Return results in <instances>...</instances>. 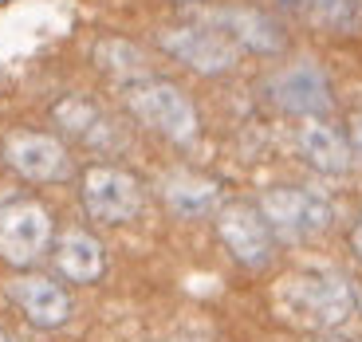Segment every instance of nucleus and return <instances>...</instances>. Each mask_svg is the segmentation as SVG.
<instances>
[{"instance_id": "nucleus-1", "label": "nucleus", "mask_w": 362, "mask_h": 342, "mask_svg": "<svg viewBox=\"0 0 362 342\" xmlns=\"http://www.w3.org/2000/svg\"><path fill=\"white\" fill-rule=\"evenodd\" d=\"M280 311L299 326L311 331H331L354 311V291L335 271H296L276 291Z\"/></svg>"}, {"instance_id": "nucleus-2", "label": "nucleus", "mask_w": 362, "mask_h": 342, "mask_svg": "<svg viewBox=\"0 0 362 342\" xmlns=\"http://www.w3.org/2000/svg\"><path fill=\"white\" fill-rule=\"evenodd\" d=\"M127 107L130 114L142 122V126L158 130L162 138L170 142H193L197 138V110L193 102L181 95L173 83H162V79H142V83H130L127 87Z\"/></svg>"}, {"instance_id": "nucleus-3", "label": "nucleus", "mask_w": 362, "mask_h": 342, "mask_svg": "<svg viewBox=\"0 0 362 342\" xmlns=\"http://www.w3.org/2000/svg\"><path fill=\"white\" fill-rule=\"evenodd\" d=\"M52 244V213L32 197L0 201V260L12 268H28Z\"/></svg>"}, {"instance_id": "nucleus-4", "label": "nucleus", "mask_w": 362, "mask_h": 342, "mask_svg": "<svg viewBox=\"0 0 362 342\" xmlns=\"http://www.w3.org/2000/svg\"><path fill=\"white\" fill-rule=\"evenodd\" d=\"M268 220V228L284 240H308L331 228L335 208L315 189H268L256 205Z\"/></svg>"}, {"instance_id": "nucleus-5", "label": "nucleus", "mask_w": 362, "mask_h": 342, "mask_svg": "<svg viewBox=\"0 0 362 342\" xmlns=\"http://www.w3.org/2000/svg\"><path fill=\"white\" fill-rule=\"evenodd\" d=\"M158 47L197 75H225L236 67L240 47L209 24H177L158 32Z\"/></svg>"}, {"instance_id": "nucleus-6", "label": "nucleus", "mask_w": 362, "mask_h": 342, "mask_svg": "<svg viewBox=\"0 0 362 342\" xmlns=\"http://www.w3.org/2000/svg\"><path fill=\"white\" fill-rule=\"evenodd\" d=\"M83 208L103 225H127L142 208V185L118 165H90L83 173Z\"/></svg>"}, {"instance_id": "nucleus-7", "label": "nucleus", "mask_w": 362, "mask_h": 342, "mask_svg": "<svg viewBox=\"0 0 362 342\" xmlns=\"http://www.w3.org/2000/svg\"><path fill=\"white\" fill-rule=\"evenodd\" d=\"M217 236L221 244L228 248V256H233L240 268H268L272 264V252H276V240H272V228L268 220H264V213L256 205H225L217 213Z\"/></svg>"}, {"instance_id": "nucleus-8", "label": "nucleus", "mask_w": 362, "mask_h": 342, "mask_svg": "<svg viewBox=\"0 0 362 342\" xmlns=\"http://www.w3.org/2000/svg\"><path fill=\"white\" fill-rule=\"evenodd\" d=\"M4 165L24 181H59L67 173V150L59 138L52 134H36V130H12L4 138Z\"/></svg>"}, {"instance_id": "nucleus-9", "label": "nucleus", "mask_w": 362, "mask_h": 342, "mask_svg": "<svg viewBox=\"0 0 362 342\" xmlns=\"http://www.w3.org/2000/svg\"><path fill=\"white\" fill-rule=\"evenodd\" d=\"M201 24L217 28L221 36H228L236 47H245V52H256V55H276L284 52L288 36H284V28L260 8H245V4H228V8H209L201 16Z\"/></svg>"}, {"instance_id": "nucleus-10", "label": "nucleus", "mask_w": 362, "mask_h": 342, "mask_svg": "<svg viewBox=\"0 0 362 342\" xmlns=\"http://www.w3.org/2000/svg\"><path fill=\"white\" fill-rule=\"evenodd\" d=\"M272 90V102L280 110H288V114H303V118H319L331 110V83H327V75L319 71L315 64H291L284 67L276 79L268 83Z\"/></svg>"}, {"instance_id": "nucleus-11", "label": "nucleus", "mask_w": 362, "mask_h": 342, "mask_svg": "<svg viewBox=\"0 0 362 342\" xmlns=\"http://www.w3.org/2000/svg\"><path fill=\"white\" fill-rule=\"evenodd\" d=\"M8 299L28 323L44 326V331H55L71 319V295L47 276H16L8 283Z\"/></svg>"}, {"instance_id": "nucleus-12", "label": "nucleus", "mask_w": 362, "mask_h": 342, "mask_svg": "<svg viewBox=\"0 0 362 342\" xmlns=\"http://www.w3.org/2000/svg\"><path fill=\"white\" fill-rule=\"evenodd\" d=\"M296 142H299V153H303L315 170H323V173H346V170H351V162H354L351 142H346L335 126H327L323 118H308V122L299 126Z\"/></svg>"}, {"instance_id": "nucleus-13", "label": "nucleus", "mask_w": 362, "mask_h": 342, "mask_svg": "<svg viewBox=\"0 0 362 342\" xmlns=\"http://www.w3.org/2000/svg\"><path fill=\"white\" fill-rule=\"evenodd\" d=\"M52 256H55L59 276L71 279V283H95V279L103 276V268H107L103 244L95 240L90 232H83V228H71V232L59 236Z\"/></svg>"}, {"instance_id": "nucleus-14", "label": "nucleus", "mask_w": 362, "mask_h": 342, "mask_svg": "<svg viewBox=\"0 0 362 342\" xmlns=\"http://www.w3.org/2000/svg\"><path fill=\"white\" fill-rule=\"evenodd\" d=\"M52 114H55V122H59L71 138H79V142H87V146H107L110 142V122L90 107L87 99H79V95H67L64 102H55Z\"/></svg>"}, {"instance_id": "nucleus-15", "label": "nucleus", "mask_w": 362, "mask_h": 342, "mask_svg": "<svg viewBox=\"0 0 362 342\" xmlns=\"http://www.w3.org/2000/svg\"><path fill=\"white\" fill-rule=\"evenodd\" d=\"M162 197L177 216L193 220V216H205L209 208L217 205V185L205 181V177H193V173H173V177L165 181Z\"/></svg>"}, {"instance_id": "nucleus-16", "label": "nucleus", "mask_w": 362, "mask_h": 342, "mask_svg": "<svg viewBox=\"0 0 362 342\" xmlns=\"http://www.w3.org/2000/svg\"><path fill=\"white\" fill-rule=\"evenodd\" d=\"M303 16L331 36H358L362 32V0H303Z\"/></svg>"}, {"instance_id": "nucleus-17", "label": "nucleus", "mask_w": 362, "mask_h": 342, "mask_svg": "<svg viewBox=\"0 0 362 342\" xmlns=\"http://www.w3.org/2000/svg\"><path fill=\"white\" fill-rule=\"evenodd\" d=\"M95 64L115 79H138L146 75V55L127 40H99L95 44Z\"/></svg>"}, {"instance_id": "nucleus-18", "label": "nucleus", "mask_w": 362, "mask_h": 342, "mask_svg": "<svg viewBox=\"0 0 362 342\" xmlns=\"http://www.w3.org/2000/svg\"><path fill=\"white\" fill-rule=\"evenodd\" d=\"M351 150L362 158V110H354V118H351Z\"/></svg>"}, {"instance_id": "nucleus-19", "label": "nucleus", "mask_w": 362, "mask_h": 342, "mask_svg": "<svg viewBox=\"0 0 362 342\" xmlns=\"http://www.w3.org/2000/svg\"><path fill=\"white\" fill-rule=\"evenodd\" d=\"M351 248H354V256L362 260V213H358V220H354V228H351Z\"/></svg>"}, {"instance_id": "nucleus-20", "label": "nucleus", "mask_w": 362, "mask_h": 342, "mask_svg": "<svg viewBox=\"0 0 362 342\" xmlns=\"http://www.w3.org/2000/svg\"><path fill=\"white\" fill-rule=\"evenodd\" d=\"M315 342H346V338H315Z\"/></svg>"}, {"instance_id": "nucleus-21", "label": "nucleus", "mask_w": 362, "mask_h": 342, "mask_svg": "<svg viewBox=\"0 0 362 342\" xmlns=\"http://www.w3.org/2000/svg\"><path fill=\"white\" fill-rule=\"evenodd\" d=\"M354 303H358V307H362V291H358V295H354Z\"/></svg>"}, {"instance_id": "nucleus-22", "label": "nucleus", "mask_w": 362, "mask_h": 342, "mask_svg": "<svg viewBox=\"0 0 362 342\" xmlns=\"http://www.w3.org/2000/svg\"><path fill=\"white\" fill-rule=\"evenodd\" d=\"M177 4H193V0H177Z\"/></svg>"}, {"instance_id": "nucleus-23", "label": "nucleus", "mask_w": 362, "mask_h": 342, "mask_svg": "<svg viewBox=\"0 0 362 342\" xmlns=\"http://www.w3.org/2000/svg\"><path fill=\"white\" fill-rule=\"evenodd\" d=\"M0 342H8V334H0Z\"/></svg>"}, {"instance_id": "nucleus-24", "label": "nucleus", "mask_w": 362, "mask_h": 342, "mask_svg": "<svg viewBox=\"0 0 362 342\" xmlns=\"http://www.w3.org/2000/svg\"><path fill=\"white\" fill-rule=\"evenodd\" d=\"M288 4H296V0H288Z\"/></svg>"}]
</instances>
